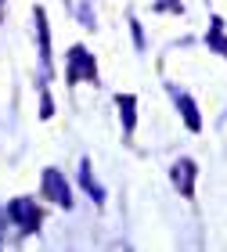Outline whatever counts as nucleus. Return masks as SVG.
<instances>
[{
  "mask_svg": "<svg viewBox=\"0 0 227 252\" xmlns=\"http://www.w3.org/2000/svg\"><path fill=\"white\" fill-rule=\"evenodd\" d=\"M65 83H97V58L90 54L83 43H72L69 54H65Z\"/></svg>",
  "mask_w": 227,
  "mask_h": 252,
  "instance_id": "obj_1",
  "label": "nucleus"
},
{
  "mask_svg": "<svg viewBox=\"0 0 227 252\" xmlns=\"http://www.w3.org/2000/svg\"><path fill=\"white\" fill-rule=\"evenodd\" d=\"M7 220L15 223L22 234H36L40 223H43V213L32 198H11L7 202Z\"/></svg>",
  "mask_w": 227,
  "mask_h": 252,
  "instance_id": "obj_2",
  "label": "nucleus"
},
{
  "mask_svg": "<svg viewBox=\"0 0 227 252\" xmlns=\"http://www.w3.org/2000/svg\"><path fill=\"white\" fill-rule=\"evenodd\" d=\"M40 191H43L47 202L62 205V209H72V188H69V180L62 177V169H54V166L43 169L40 173Z\"/></svg>",
  "mask_w": 227,
  "mask_h": 252,
  "instance_id": "obj_3",
  "label": "nucleus"
},
{
  "mask_svg": "<svg viewBox=\"0 0 227 252\" xmlns=\"http://www.w3.org/2000/svg\"><path fill=\"white\" fill-rule=\"evenodd\" d=\"M195 180H198V162L188 155L173 158V166H169V184L180 191V198H195Z\"/></svg>",
  "mask_w": 227,
  "mask_h": 252,
  "instance_id": "obj_4",
  "label": "nucleus"
},
{
  "mask_svg": "<svg viewBox=\"0 0 227 252\" xmlns=\"http://www.w3.org/2000/svg\"><path fill=\"white\" fill-rule=\"evenodd\" d=\"M166 94L173 97V105H177V112H180V119H184V126H188V130H191V133H202V116H198L195 97H191L188 90L173 87V83H166Z\"/></svg>",
  "mask_w": 227,
  "mask_h": 252,
  "instance_id": "obj_5",
  "label": "nucleus"
},
{
  "mask_svg": "<svg viewBox=\"0 0 227 252\" xmlns=\"http://www.w3.org/2000/svg\"><path fill=\"white\" fill-rule=\"evenodd\" d=\"M32 22H36V47H40V65H43V76H51V26H47V11L43 7H32Z\"/></svg>",
  "mask_w": 227,
  "mask_h": 252,
  "instance_id": "obj_6",
  "label": "nucleus"
},
{
  "mask_svg": "<svg viewBox=\"0 0 227 252\" xmlns=\"http://www.w3.org/2000/svg\"><path fill=\"white\" fill-rule=\"evenodd\" d=\"M116 112L123 119V137H133V130H137V97L133 94H116Z\"/></svg>",
  "mask_w": 227,
  "mask_h": 252,
  "instance_id": "obj_7",
  "label": "nucleus"
},
{
  "mask_svg": "<svg viewBox=\"0 0 227 252\" xmlns=\"http://www.w3.org/2000/svg\"><path fill=\"white\" fill-rule=\"evenodd\" d=\"M79 188H83L90 198H94V205H105V198H108V191L97 184V177H94V166H90V158H83L79 162Z\"/></svg>",
  "mask_w": 227,
  "mask_h": 252,
  "instance_id": "obj_8",
  "label": "nucleus"
},
{
  "mask_svg": "<svg viewBox=\"0 0 227 252\" xmlns=\"http://www.w3.org/2000/svg\"><path fill=\"white\" fill-rule=\"evenodd\" d=\"M206 47H209V51H217L220 58H227V36H224V18H217V15H213V22H209V32H206Z\"/></svg>",
  "mask_w": 227,
  "mask_h": 252,
  "instance_id": "obj_9",
  "label": "nucleus"
},
{
  "mask_svg": "<svg viewBox=\"0 0 227 252\" xmlns=\"http://www.w3.org/2000/svg\"><path fill=\"white\" fill-rule=\"evenodd\" d=\"M76 18L83 22L87 29H97V18H94V4H90V0H83V4L76 7Z\"/></svg>",
  "mask_w": 227,
  "mask_h": 252,
  "instance_id": "obj_10",
  "label": "nucleus"
},
{
  "mask_svg": "<svg viewBox=\"0 0 227 252\" xmlns=\"http://www.w3.org/2000/svg\"><path fill=\"white\" fill-rule=\"evenodd\" d=\"M155 11H162V15H184V0H155Z\"/></svg>",
  "mask_w": 227,
  "mask_h": 252,
  "instance_id": "obj_11",
  "label": "nucleus"
},
{
  "mask_svg": "<svg viewBox=\"0 0 227 252\" xmlns=\"http://www.w3.org/2000/svg\"><path fill=\"white\" fill-rule=\"evenodd\" d=\"M54 116V101H51V94H47V87L40 90V119H51Z\"/></svg>",
  "mask_w": 227,
  "mask_h": 252,
  "instance_id": "obj_12",
  "label": "nucleus"
},
{
  "mask_svg": "<svg viewBox=\"0 0 227 252\" xmlns=\"http://www.w3.org/2000/svg\"><path fill=\"white\" fill-rule=\"evenodd\" d=\"M130 32H133V47H137V51H144V43H148V40H144V32H141V22L133 18V15H130Z\"/></svg>",
  "mask_w": 227,
  "mask_h": 252,
  "instance_id": "obj_13",
  "label": "nucleus"
},
{
  "mask_svg": "<svg viewBox=\"0 0 227 252\" xmlns=\"http://www.w3.org/2000/svg\"><path fill=\"white\" fill-rule=\"evenodd\" d=\"M4 4H7V0H0V18H4Z\"/></svg>",
  "mask_w": 227,
  "mask_h": 252,
  "instance_id": "obj_14",
  "label": "nucleus"
}]
</instances>
